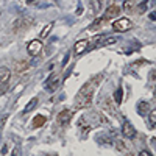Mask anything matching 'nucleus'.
Listing matches in <instances>:
<instances>
[{
    "label": "nucleus",
    "mask_w": 156,
    "mask_h": 156,
    "mask_svg": "<svg viewBox=\"0 0 156 156\" xmlns=\"http://www.w3.org/2000/svg\"><path fill=\"white\" fill-rule=\"evenodd\" d=\"M133 27V22L128 17H120L119 20L112 24V30L114 31H119V33H123V31H128Z\"/></svg>",
    "instance_id": "nucleus-3"
},
{
    "label": "nucleus",
    "mask_w": 156,
    "mask_h": 156,
    "mask_svg": "<svg viewBox=\"0 0 156 156\" xmlns=\"http://www.w3.org/2000/svg\"><path fill=\"white\" fill-rule=\"evenodd\" d=\"M147 116H148V126L153 130L155 125H156V109H150V112H148Z\"/></svg>",
    "instance_id": "nucleus-13"
},
{
    "label": "nucleus",
    "mask_w": 156,
    "mask_h": 156,
    "mask_svg": "<svg viewBox=\"0 0 156 156\" xmlns=\"http://www.w3.org/2000/svg\"><path fill=\"white\" fill-rule=\"evenodd\" d=\"M72 116H73V112L70 111V109H63L59 114H58V117H56V120H58V123L59 125H69V122L72 120Z\"/></svg>",
    "instance_id": "nucleus-6"
},
{
    "label": "nucleus",
    "mask_w": 156,
    "mask_h": 156,
    "mask_svg": "<svg viewBox=\"0 0 156 156\" xmlns=\"http://www.w3.org/2000/svg\"><path fill=\"white\" fill-rule=\"evenodd\" d=\"M11 78V70L8 67H0V84H6Z\"/></svg>",
    "instance_id": "nucleus-11"
},
{
    "label": "nucleus",
    "mask_w": 156,
    "mask_h": 156,
    "mask_svg": "<svg viewBox=\"0 0 156 156\" xmlns=\"http://www.w3.org/2000/svg\"><path fill=\"white\" fill-rule=\"evenodd\" d=\"M103 22H105V19H103V17H98V19H95V20L92 22V25L89 27V30H97L98 27H101V24H103Z\"/></svg>",
    "instance_id": "nucleus-18"
},
{
    "label": "nucleus",
    "mask_w": 156,
    "mask_h": 156,
    "mask_svg": "<svg viewBox=\"0 0 156 156\" xmlns=\"http://www.w3.org/2000/svg\"><path fill=\"white\" fill-rule=\"evenodd\" d=\"M123 8H125L126 13H131V10H133V3H131V0H125V2H123Z\"/></svg>",
    "instance_id": "nucleus-20"
},
{
    "label": "nucleus",
    "mask_w": 156,
    "mask_h": 156,
    "mask_svg": "<svg viewBox=\"0 0 156 156\" xmlns=\"http://www.w3.org/2000/svg\"><path fill=\"white\" fill-rule=\"evenodd\" d=\"M122 98H123V89H122V87H119V89L114 92V101H116L117 105H120V103H122Z\"/></svg>",
    "instance_id": "nucleus-17"
},
{
    "label": "nucleus",
    "mask_w": 156,
    "mask_h": 156,
    "mask_svg": "<svg viewBox=\"0 0 156 156\" xmlns=\"http://www.w3.org/2000/svg\"><path fill=\"white\" fill-rule=\"evenodd\" d=\"M36 105H38V98L36 97H33L28 103H27V106L24 108V114H27V112H30V111H33L36 108Z\"/></svg>",
    "instance_id": "nucleus-12"
},
{
    "label": "nucleus",
    "mask_w": 156,
    "mask_h": 156,
    "mask_svg": "<svg viewBox=\"0 0 156 156\" xmlns=\"http://www.w3.org/2000/svg\"><path fill=\"white\" fill-rule=\"evenodd\" d=\"M119 13H120V8H119V6H117V5H111V6H108V8H106V13H105L103 19H105V20H109V19H112V17H117Z\"/></svg>",
    "instance_id": "nucleus-8"
},
{
    "label": "nucleus",
    "mask_w": 156,
    "mask_h": 156,
    "mask_svg": "<svg viewBox=\"0 0 156 156\" xmlns=\"http://www.w3.org/2000/svg\"><path fill=\"white\" fill-rule=\"evenodd\" d=\"M5 123H6V117H2V119H0V130H3Z\"/></svg>",
    "instance_id": "nucleus-23"
},
{
    "label": "nucleus",
    "mask_w": 156,
    "mask_h": 156,
    "mask_svg": "<svg viewBox=\"0 0 156 156\" xmlns=\"http://www.w3.org/2000/svg\"><path fill=\"white\" fill-rule=\"evenodd\" d=\"M45 156H56L55 153H49V155H45Z\"/></svg>",
    "instance_id": "nucleus-27"
},
{
    "label": "nucleus",
    "mask_w": 156,
    "mask_h": 156,
    "mask_svg": "<svg viewBox=\"0 0 156 156\" xmlns=\"http://www.w3.org/2000/svg\"><path fill=\"white\" fill-rule=\"evenodd\" d=\"M139 156H153V155L148 152V150H142V152L139 153Z\"/></svg>",
    "instance_id": "nucleus-22"
},
{
    "label": "nucleus",
    "mask_w": 156,
    "mask_h": 156,
    "mask_svg": "<svg viewBox=\"0 0 156 156\" xmlns=\"http://www.w3.org/2000/svg\"><path fill=\"white\" fill-rule=\"evenodd\" d=\"M58 86H59V78L55 75V73H52V75L45 80V89L49 92H55Z\"/></svg>",
    "instance_id": "nucleus-7"
},
{
    "label": "nucleus",
    "mask_w": 156,
    "mask_h": 156,
    "mask_svg": "<svg viewBox=\"0 0 156 156\" xmlns=\"http://www.w3.org/2000/svg\"><path fill=\"white\" fill-rule=\"evenodd\" d=\"M122 134H123L126 139L136 138V128L133 126V123L130 120H123V123H122Z\"/></svg>",
    "instance_id": "nucleus-4"
},
{
    "label": "nucleus",
    "mask_w": 156,
    "mask_h": 156,
    "mask_svg": "<svg viewBox=\"0 0 156 156\" xmlns=\"http://www.w3.org/2000/svg\"><path fill=\"white\" fill-rule=\"evenodd\" d=\"M81 13H83V6H78V10H77V14L80 16V14H81Z\"/></svg>",
    "instance_id": "nucleus-25"
},
{
    "label": "nucleus",
    "mask_w": 156,
    "mask_h": 156,
    "mask_svg": "<svg viewBox=\"0 0 156 156\" xmlns=\"http://www.w3.org/2000/svg\"><path fill=\"white\" fill-rule=\"evenodd\" d=\"M103 106L106 108V109H109L111 114H114V116H116V108L111 105V100H109V98H106V103H103Z\"/></svg>",
    "instance_id": "nucleus-19"
},
{
    "label": "nucleus",
    "mask_w": 156,
    "mask_h": 156,
    "mask_svg": "<svg viewBox=\"0 0 156 156\" xmlns=\"http://www.w3.org/2000/svg\"><path fill=\"white\" fill-rule=\"evenodd\" d=\"M45 117L42 116V114H39V116H36L35 119H33V122H31V125L35 126V128H38V126H41V125H44L45 123Z\"/></svg>",
    "instance_id": "nucleus-14"
},
{
    "label": "nucleus",
    "mask_w": 156,
    "mask_h": 156,
    "mask_svg": "<svg viewBox=\"0 0 156 156\" xmlns=\"http://www.w3.org/2000/svg\"><path fill=\"white\" fill-rule=\"evenodd\" d=\"M28 67H30V64L27 63V61H20V63L16 66V72L17 73H24L27 69H28Z\"/></svg>",
    "instance_id": "nucleus-15"
},
{
    "label": "nucleus",
    "mask_w": 156,
    "mask_h": 156,
    "mask_svg": "<svg viewBox=\"0 0 156 156\" xmlns=\"http://www.w3.org/2000/svg\"><path fill=\"white\" fill-rule=\"evenodd\" d=\"M27 50H28V53L31 56H38L41 53V50H42V42H41L39 39H33L28 44V47H27Z\"/></svg>",
    "instance_id": "nucleus-5"
},
{
    "label": "nucleus",
    "mask_w": 156,
    "mask_h": 156,
    "mask_svg": "<svg viewBox=\"0 0 156 156\" xmlns=\"http://www.w3.org/2000/svg\"><path fill=\"white\" fill-rule=\"evenodd\" d=\"M13 156H16V152H14V153H13Z\"/></svg>",
    "instance_id": "nucleus-28"
},
{
    "label": "nucleus",
    "mask_w": 156,
    "mask_h": 156,
    "mask_svg": "<svg viewBox=\"0 0 156 156\" xmlns=\"http://www.w3.org/2000/svg\"><path fill=\"white\" fill-rule=\"evenodd\" d=\"M6 152H8V147L3 145V148H2V155H6Z\"/></svg>",
    "instance_id": "nucleus-24"
},
{
    "label": "nucleus",
    "mask_w": 156,
    "mask_h": 156,
    "mask_svg": "<svg viewBox=\"0 0 156 156\" xmlns=\"http://www.w3.org/2000/svg\"><path fill=\"white\" fill-rule=\"evenodd\" d=\"M94 2H98V5H101V3H103V0H92V3Z\"/></svg>",
    "instance_id": "nucleus-26"
},
{
    "label": "nucleus",
    "mask_w": 156,
    "mask_h": 156,
    "mask_svg": "<svg viewBox=\"0 0 156 156\" xmlns=\"http://www.w3.org/2000/svg\"><path fill=\"white\" fill-rule=\"evenodd\" d=\"M52 28H53V22H50V24H47V25H45V28H44L42 31H41V35H39V38H41V39H45L47 36H49V33L52 31Z\"/></svg>",
    "instance_id": "nucleus-16"
},
{
    "label": "nucleus",
    "mask_w": 156,
    "mask_h": 156,
    "mask_svg": "<svg viewBox=\"0 0 156 156\" xmlns=\"http://www.w3.org/2000/svg\"><path fill=\"white\" fill-rule=\"evenodd\" d=\"M35 24V19L33 17H19L17 20H14V24H13V33H22L25 30L30 28V25Z\"/></svg>",
    "instance_id": "nucleus-2"
},
{
    "label": "nucleus",
    "mask_w": 156,
    "mask_h": 156,
    "mask_svg": "<svg viewBox=\"0 0 156 156\" xmlns=\"http://www.w3.org/2000/svg\"><path fill=\"white\" fill-rule=\"evenodd\" d=\"M87 45H89V41L87 39H81V41H78V42L75 44V55L77 56H80L81 53H84L86 50H87Z\"/></svg>",
    "instance_id": "nucleus-10"
},
{
    "label": "nucleus",
    "mask_w": 156,
    "mask_h": 156,
    "mask_svg": "<svg viewBox=\"0 0 156 156\" xmlns=\"http://www.w3.org/2000/svg\"><path fill=\"white\" fill-rule=\"evenodd\" d=\"M148 112H150V103L145 101V100H140L138 103V114L140 117H145Z\"/></svg>",
    "instance_id": "nucleus-9"
},
{
    "label": "nucleus",
    "mask_w": 156,
    "mask_h": 156,
    "mask_svg": "<svg viewBox=\"0 0 156 156\" xmlns=\"http://www.w3.org/2000/svg\"><path fill=\"white\" fill-rule=\"evenodd\" d=\"M69 53H66V55H64V59H63V63H61V66H63V67H66V64H67V61H69Z\"/></svg>",
    "instance_id": "nucleus-21"
},
{
    "label": "nucleus",
    "mask_w": 156,
    "mask_h": 156,
    "mask_svg": "<svg viewBox=\"0 0 156 156\" xmlns=\"http://www.w3.org/2000/svg\"><path fill=\"white\" fill-rule=\"evenodd\" d=\"M100 81V77L97 78H92L89 81H86L83 84V87L78 91L77 97H75V106L77 108H87L91 106L92 103V97H94V92H95V87Z\"/></svg>",
    "instance_id": "nucleus-1"
}]
</instances>
